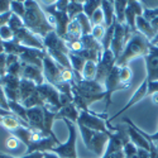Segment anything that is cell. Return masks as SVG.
<instances>
[{"label":"cell","mask_w":158,"mask_h":158,"mask_svg":"<svg viewBox=\"0 0 158 158\" xmlns=\"http://www.w3.org/2000/svg\"><path fill=\"white\" fill-rule=\"evenodd\" d=\"M25 17H24V27L31 31L34 35L42 39L46 38L51 32H56L47 19L46 13L42 10L38 2L25 0Z\"/></svg>","instance_id":"cell-1"},{"label":"cell","mask_w":158,"mask_h":158,"mask_svg":"<svg viewBox=\"0 0 158 158\" xmlns=\"http://www.w3.org/2000/svg\"><path fill=\"white\" fill-rule=\"evenodd\" d=\"M151 46L152 43L148 38H146L139 32H134L128 41L123 53L116 60L115 66H118V67H125L130 61L139 58V57H147L149 53Z\"/></svg>","instance_id":"cell-2"},{"label":"cell","mask_w":158,"mask_h":158,"mask_svg":"<svg viewBox=\"0 0 158 158\" xmlns=\"http://www.w3.org/2000/svg\"><path fill=\"white\" fill-rule=\"evenodd\" d=\"M42 41H43V46H44L47 55L52 60L56 61L60 66H62L64 69H72L70 60H69L70 51L67 46H66V42L63 38H61L56 32H51Z\"/></svg>","instance_id":"cell-3"},{"label":"cell","mask_w":158,"mask_h":158,"mask_svg":"<svg viewBox=\"0 0 158 158\" xmlns=\"http://www.w3.org/2000/svg\"><path fill=\"white\" fill-rule=\"evenodd\" d=\"M77 125H84L91 130L100 131L111 135L115 131V127H111L108 119V114H96L93 111H80V116L76 123Z\"/></svg>","instance_id":"cell-4"},{"label":"cell","mask_w":158,"mask_h":158,"mask_svg":"<svg viewBox=\"0 0 158 158\" xmlns=\"http://www.w3.org/2000/svg\"><path fill=\"white\" fill-rule=\"evenodd\" d=\"M77 128H78V130H80V134L82 137L85 147L89 151L94 152L95 154L102 157L105 151H106L110 135L105 134V133H100V131L91 130V129H89L84 125H77Z\"/></svg>","instance_id":"cell-5"},{"label":"cell","mask_w":158,"mask_h":158,"mask_svg":"<svg viewBox=\"0 0 158 158\" xmlns=\"http://www.w3.org/2000/svg\"><path fill=\"white\" fill-rule=\"evenodd\" d=\"M66 123V127L69 129V138L64 143H61L60 146L52 148V151L56 153L60 158H77V152H76V142H77V129H76V124L64 119L63 120Z\"/></svg>","instance_id":"cell-6"},{"label":"cell","mask_w":158,"mask_h":158,"mask_svg":"<svg viewBox=\"0 0 158 158\" xmlns=\"http://www.w3.org/2000/svg\"><path fill=\"white\" fill-rule=\"evenodd\" d=\"M134 32L131 31L127 24H120L115 20V29H114V37L111 41V46L110 49L114 53V56L116 57V60L120 57V55L123 53V51L128 43V41L130 39L131 34Z\"/></svg>","instance_id":"cell-7"},{"label":"cell","mask_w":158,"mask_h":158,"mask_svg":"<svg viewBox=\"0 0 158 158\" xmlns=\"http://www.w3.org/2000/svg\"><path fill=\"white\" fill-rule=\"evenodd\" d=\"M104 87H105V109L102 111V114H106L109 108H110V104H111V98L113 94L116 93V91H120V90H127L129 89L128 86H125L122 81H120V77H119V67L115 66L114 70L110 72V75L108 76V78L105 80L104 82Z\"/></svg>","instance_id":"cell-8"},{"label":"cell","mask_w":158,"mask_h":158,"mask_svg":"<svg viewBox=\"0 0 158 158\" xmlns=\"http://www.w3.org/2000/svg\"><path fill=\"white\" fill-rule=\"evenodd\" d=\"M38 93L41 95L43 102H44V108H47L48 110L53 111V113H58V110L61 109V93L48 82H43L42 85H38Z\"/></svg>","instance_id":"cell-9"},{"label":"cell","mask_w":158,"mask_h":158,"mask_svg":"<svg viewBox=\"0 0 158 158\" xmlns=\"http://www.w3.org/2000/svg\"><path fill=\"white\" fill-rule=\"evenodd\" d=\"M116 64V57L114 56V53L111 52V49H106L102 52V56L98 63V71H96V77L95 81H98L99 84L104 85L105 80L108 78V76L110 75V72L114 70Z\"/></svg>","instance_id":"cell-10"},{"label":"cell","mask_w":158,"mask_h":158,"mask_svg":"<svg viewBox=\"0 0 158 158\" xmlns=\"http://www.w3.org/2000/svg\"><path fill=\"white\" fill-rule=\"evenodd\" d=\"M20 80L22 78L14 75L6 73L2 80L0 84L3 86L4 94L8 101H18L19 102V89H20Z\"/></svg>","instance_id":"cell-11"},{"label":"cell","mask_w":158,"mask_h":158,"mask_svg":"<svg viewBox=\"0 0 158 158\" xmlns=\"http://www.w3.org/2000/svg\"><path fill=\"white\" fill-rule=\"evenodd\" d=\"M14 41H15L17 43H19L20 46H23V47L46 51L42 39H39L37 35H34L31 31H28L25 27L22 28V29H19V31H17V32L14 33Z\"/></svg>","instance_id":"cell-12"},{"label":"cell","mask_w":158,"mask_h":158,"mask_svg":"<svg viewBox=\"0 0 158 158\" xmlns=\"http://www.w3.org/2000/svg\"><path fill=\"white\" fill-rule=\"evenodd\" d=\"M124 123H127V127H128V135H129V139L130 142L134 144L137 148H142V149H146V151H149L151 148V142L148 139H146L138 127L131 122L129 118H124Z\"/></svg>","instance_id":"cell-13"},{"label":"cell","mask_w":158,"mask_h":158,"mask_svg":"<svg viewBox=\"0 0 158 158\" xmlns=\"http://www.w3.org/2000/svg\"><path fill=\"white\" fill-rule=\"evenodd\" d=\"M144 6L142 2H135V0H128V6L125 10V24L133 31L137 32V18L143 15Z\"/></svg>","instance_id":"cell-14"},{"label":"cell","mask_w":158,"mask_h":158,"mask_svg":"<svg viewBox=\"0 0 158 158\" xmlns=\"http://www.w3.org/2000/svg\"><path fill=\"white\" fill-rule=\"evenodd\" d=\"M147 69V81H158V46L152 44L149 53L147 57H144Z\"/></svg>","instance_id":"cell-15"},{"label":"cell","mask_w":158,"mask_h":158,"mask_svg":"<svg viewBox=\"0 0 158 158\" xmlns=\"http://www.w3.org/2000/svg\"><path fill=\"white\" fill-rule=\"evenodd\" d=\"M147 86H148V82H147L146 78H144L143 82H142V84L139 85V87L137 89V91H135V93H134L133 95H131L130 100L128 101V104L125 105V106H123V108H122L119 111H118L115 115H113L111 118H109V123H110V122H113L114 119H116L118 116L122 115L123 113H125L127 110H129L130 108H133L135 104H138L139 101H142L144 98H147V96H148V95H147Z\"/></svg>","instance_id":"cell-16"},{"label":"cell","mask_w":158,"mask_h":158,"mask_svg":"<svg viewBox=\"0 0 158 158\" xmlns=\"http://www.w3.org/2000/svg\"><path fill=\"white\" fill-rule=\"evenodd\" d=\"M22 78L34 82L37 86L46 82L43 76V69L35 67V66H29V64H23V63H22Z\"/></svg>","instance_id":"cell-17"},{"label":"cell","mask_w":158,"mask_h":158,"mask_svg":"<svg viewBox=\"0 0 158 158\" xmlns=\"http://www.w3.org/2000/svg\"><path fill=\"white\" fill-rule=\"evenodd\" d=\"M72 86L76 87L77 90L84 91V93L87 94H104L105 93V87L104 85L99 84L98 81H86L84 78H80V80H75L72 82Z\"/></svg>","instance_id":"cell-18"},{"label":"cell","mask_w":158,"mask_h":158,"mask_svg":"<svg viewBox=\"0 0 158 158\" xmlns=\"http://www.w3.org/2000/svg\"><path fill=\"white\" fill-rule=\"evenodd\" d=\"M78 116H80V110H78L76 108V105L72 102V104H69V105H66V106H62L57 115H56V120H64V119H67L72 123H77L78 120Z\"/></svg>","instance_id":"cell-19"},{"label":"cell","mask_w":158,"mask_h":158,"mask_svg":"<svg viewBox=\"0 0 158 158\" xmlns=\"http://www.w3.org/2000/svg\"><path fill=\"white\" fill-rule=\"evenodd\" d=\"M82 31L78 22L76 19L71 20L69 27H67V33H66V37L63 38L66 42H75V41H80L82 38Z\"/></svg>","instance_id":"cell-20"},{"label":"cell","mask_w":158,"mask_h":158,"mask_svg":"<svg viewBox=\"0 0 158 158\" xmlns=\"http://www.w3.org/2000/svg\"><path fill=\"white\" fill-rule=\"evenodd\" d=\"M135 25H137V32H139L140 34H143L146 38H148L151 42L153 41V38L156 37V32L153 31L151 23H149L148 20L144 19V17H143V15L137 18Z\"/></svg>","instance_id":"cell-21"},{"label":"cell","mask_w":158,"mask_h":158,"mask_svg":"<svg viewBox=\"0 0 158 158\" xmlns=\"http://www.w3.org/2000/svg\"><path fill=\"white\" fill-rule=\"evenodd\" d=\"M101 10H102V13H104V18H105V27L109 28L110 25H113L114 22H115L114 2H109V0H102V2H101Z\"/></svg>","instance_id":"cell-22"},{"label":"cell","mask_w":158,"mask_h":158,"mask_svg":"<svg viewBox=\"0 0 158 158\" xmlns=\"http://www.w3.org/2000/svg\"><path fill=\"white\" fill-rule=\"evenodd\" d=\"M128 6V0H115L114 9H115V20L120 24H125V10Z\"/></svg>","instance_id":"cell-23"},{"label":"cell","mask_w":158,"mask_h":158,"mask_svg":"<svg viewBox=\"0 0 158 158\" xmlns=\"http://www.w3.org/2000/svg\"><path fill=\"white\" fill-rule=\"evenodd\" d=\"M96 71H98V63L93 61H86L81 77L86 81H94L96 77Z\"/></svg>","instance_id":"cell-24"},{"label":"cell","mask_w":158,"mask_h":158,"mask_svg":"<svg viewBox=\"0 0 158 158\" xmlns=\"http://www.w3.org/2000/svg\"><path fill=\"white\" fill-rule=\"evenodd\" d=\"M84 13V2H76V0H72V2L69 3L67 6V15L70 18V20L76 19L80 14Z\"/></svg>","instance_id":"cell-25"},{"label":"cell","mask_w":158,"mask_h":158,"mask_svg":"<svg viewBox=\"0 0 158 158\" xmlns=\"http://www.w3.org/2000/svg\"><path fill=\"white\" fill-rule=\"evenodd\" d=\"M69 60H70V63H71V67L75 72L77 73H82L84 71V67H85V63L86 61L80 56V55H77V53H69Z\"/></svg>","instance_id":"cell-26"},{"label":"cell","mask_w":158,"mask_h":158,"mask_svg":"<svg viewBox=\"0 0 158 158\" xmlns=\"http://www.w3.org/2000/svg\"><path fill=\"white\" fill-rule=\"evenodd\" d=\"M9 105V110L17 115L18 118H20L22 120H24L25 123H28V118H27V109H25L22 104H19L18 101H8Z\"/></svg>","instance_id":"cell-27"},{"label":"cell","mask_w":158,"mask_h":158,"mask_svg":"<svg viewBox=\"0 0 158 158\" xmlns=\"http://www.w3.org/2000/svg\"><path fill=\"white\" fill-rule=\"evenodd\" d=\"M101 2L102 0H86L84 2V14L90 19L94 13L101 8Z\"/></svg>","instance_id":"cell-28"},{"label":"cell","mask_w":158,"mask_h":158,"mask_svg":"<svg viewBox=\"0 0 158 158\" xmlns=\"http://www.w3.org/2000/svg\"><path fill=\"white\" fill-rule=\"evenodd\" d=\"M76 20L78 22V24H80V27H81V31H82V34H84V35L91 34V32H93V24H91L90 19L84 14V13L78 15V17L76 18Z\"/></svg>","instance_id":"cell-29"},{"label":"cell","mask_w":158,"mask_h":158,"mask_svg":"<svg viewBox=\"0 0 158 158\" xmlns=\"http://www.w3.org/2000/svg\"><path fill=\"white\" fill-rule=\"evenodd\" d=\"M114 29H115V22L113 25H110L109 28H106V32H105V35L101 41V46H102V51H106L110 49L111 46V41H113V37H114Z\"/></svg>","instance_id":"cell-30"},{"label":"cell","mask_w":158,"mask_h":158,"mask_svg":"<svg viewBox=\"0 0 158 158\" xmlns=\"http://www.w3.org/2000/svg\"><path fill=\"white\" fill-rule=\"evenodd\" d=\"M119 77L120 81L125 85V86H130L131 78H133V71L130 70L129 66H125V67H119Z\"/></svg>","instance_id":"cell-31"},{"label":"cell","mask_w":158,"mask_h":158,"mask_svg":"<svg viewBox=\"0 0 158 158\" xmlns=\"http://www.w3.org/2000/svg\"><path fill=\"white\" fill-rule=\"evenodd\" d=\"M8 25H9V28L15 33L17 31L24 28V20L22 18H19L18 15H15V14H13L11 13V15H10V18L8 20Z\"/></svg>","instance_id":"cell-32"},{"label":"cell","mask_w":158,"mask_h":158,"mask_svg":"<svg viewBox=\"0 0 158 158\" xmlns=\"http://www.w3.org/2000/svg\"><path fill=\"white\" fill-rule=\"evenodd\" d=\"M10 11L13 14L18 15L19 18L24 19L25 17V4L24 2H11L10 3Z\"/></svg>","instance_id":"cell-33"},{"label":"cell","mask_w":158,"mask_h":158,"mask_svg":"<svg viewBox=\"0 0 158 158\" xmlns=\"http://www.w3.org/2000/svg\"><path fill=\"white\" fill-rule=\"evenodd\" d=\"M0 38H2V41L4 43L14 41V32L9 28L8 24L3 25V27H0Z\"/></svg>","instance_id":"cell-34"},{"label":"cell","mask_w":158,"mask_h":158,"mask_svg":"<svg viewBox=\"0 0 158 158\" xmlns=\"http://www.w3.org/2000/svg\"><path fill=\"white\" fill-rule=\"evenodd\" d=\"M123 152H124L125 158H138V148L131 142L125 144L123 148Z\"/></svg>","instance_id":"cell-35"},{"label":"cell","mask_w":158,"mask_h":158,"mask_svg":"<svg viewBox=\"0 0 158 158\" xmlns=\"http://www.w3.org/2000/svg\"><path fill=\"white\" fill-rule=\"evenodd\" d=\"M90 22L93 24V27H95V25H105V18H104V13L101 8L94 13L93 17L90 18Z\"/></svg>","instance_id":"cell-36"},{"label":"cell","mask_w":158,"mask_h":158,"mask_svg":"<svg viewBox=\"0 0 158 158\" xmlns=\"http://www.w3.org/2000/svg\"><path fill=\"white\" fill-rule=\"evenodd\" d=\"M105 32H106V27L105 25H95V27H93V32H91V35H93L98 42L101 43L102 38L105 35Z\"/></svg>","instance_id":"cell-37"},{"label":"cell","mask_w":158,"mask_h":158,"mask_svg":"<svg viewBox=\"0 0 158 158\" xmlns=\"http://www.w3.org/2000/svg\"><path fill=\"white\" fill-rule=\"evenodd\" d=\"M143 17L146 20H148L149 23L158 17V6L157 8H147L144 6V10H143Z\"/></svg>","instance_id":"cell-38"},{"label":"cell","mask_w":158,"mask_h":158,"mask_svg":"<svg viewBox=\"0 0 158 158\" xmlns=\"http://www.w3.org/2000/svg\"><path fill=\"white\" fill-rule=\"evenodd\" d=\"M19 142H20V140H19L17 137L10 135V137H8V138H6L5 144H6V147H8V148H10V149H17V148H18V146H19Z\"/></svg>","instance_id":"cell-39"},{"label":"cell","mask_w":158,"mask_h":158,"mask_svg":"<svg viewBox=\"0 0 158 158\" xmlns=\"http://www.w3.org/2000/svg\"><path fill=\"white\" fill-rule=\"evenodd\" d=\"M148 86H147V95L152 96L154 94H158V81H147Z\"/></svg>","instance_id":"cell-40"},{"label":"cell","mask_w":158,"mask_h":158,"mask_svg":"<svg viewBox=\"0 0 158 158\" xmlns=\"http://www.w3.org/2000/svg\"><path fill=\"white\" fill-rule=\"evenodd\" d=\"M10 3L9 0H0V15L10 13Z\"/></svg>","instance_id":"cell-41"},{"label":"cell","mask_w":158,"mask_h":158,"mask_svg":"<svg viewBox=\"0 0 158 158\" xmlns=\"http://www.w3.org/2000/svg\"><path fill=\"white\" fill-rule=\"evenodd\" d=\"M69 0H58V2H55V6L57 10L67 13V6H69Z\"/></svg>","instance_id":"cell-42"},{"label":"cell","mask_w":158,"mask_h":158,"mask_svg":"<svg viewBox=\"0 0 158 158\" xmlns=\"http://www.w3.org/2000/svg\"><path fill=\"white\" fill-rule=\"evenodd\" d=\"M138 129H139V131H140V133H142L144 137H146V139H148L149 142L154 143L156 146H157V148H158V130L156 131L154 134H147V133H144V131H143L140 128H138Z\"/></svg>","instance_id":"cell-43"},{"label":"cell","mask_w":158,"mask_h":158,"mask_svg":"<svg viewBox=\"0 0 158 158\" xmlns=\"http://www.w3.org/2000/svg\"><path fill=\"white\" fill-rule=\"evenodd\" d=\"M100 158H125L124 157V152H115V153H105L102 157Z\"/></svg>","instance_id":"cell-44"},{"label":"cell","mask_w":158,"mask_h":158,"mask_svg":"<svg viewBox=\"0 0 158 158\" xmlns=\"http://www.w3.org/2000/svg\"><path fill=\"white\" fill-rule=\"evenodd\" d=\"M11 15V11L10 13H6V14H3V15H0V27H3V25L8 24V20Z\"/></svg>","instance_id":"cell-45"},{"label":"cell","mask_w":158,"mask_h":158,"mask_svg":"<svg viewBox=\"0 0 158 158\" xmlns=\"http://www.w3.org/2000/svg\"><path fill=\"white\" fill-rule=\"evenodd\" d=\"M138 158H151V156H149V151L138 148Z\"/></svg>","instance_id":"cell-46"},{"label":"cell","mask_w":158,"mask_h":158,"mask_svg":"<svg viewBox=\"0 0 158 158\" xmlns=\"http://www.w3.org/2000/svg\"><path fill=\"white\" fill-rule=\"evenodd\" d=\"M43 158H60V157L53 152H43Z\"/></svg>","instance_id":"cell-47"},{"label":"cell","mask_w":158,"mask_h":158,"mask_svg":"<svg viewBox=\"0 0 158 158\" xmlns=\"http://www.w3.org/2000/svg\"><path fill=\"white\" fill-rule=\"evenodd\" d=\"M2 53H5V49H4V42L2 41V38H0V55Z\"/></svg>","instance_id":"cell-48"},{"label":"cell","mask_w":158,"mask_h":158,"mask_svg":"<svg viewBox=\"0 0 158 158\" xmlns=\"http://www.w3.org/2000/svg\"><path fill=\"white\" fill-rule=\"evenodd\" d=\"M151 99H152L153 104H158V94H154V95H152V96H151Z\"/></svg>","instance_id":"cell-49"},{"label":"cell","mask_w":158,"mask_h":158,"mask_svg":"<svg viewBox=\"0 0 158 158\" xmlns=\"http://www.w3.org/2000/svg\"><path fill=\"white\" fill-rule=\"evenodd\" d=\"M152 44H154V46H158V33H157V35L153 38V41L151 42Z\"/></svg>","instance_id":"cell-50"},{"label":"cell","mask_w":158,"mask_h":158,"mask_svg":"<svg viewBox=\"0 0 158 158\" xmlns=\"http://www.w3.org/2000/svg\"><path fill=\"white\" fill-rule=\"evenodd\" d=\"M157 130H158V127H157Z\"/></svg>","instance_id":"cell-51"}]
</instances>
